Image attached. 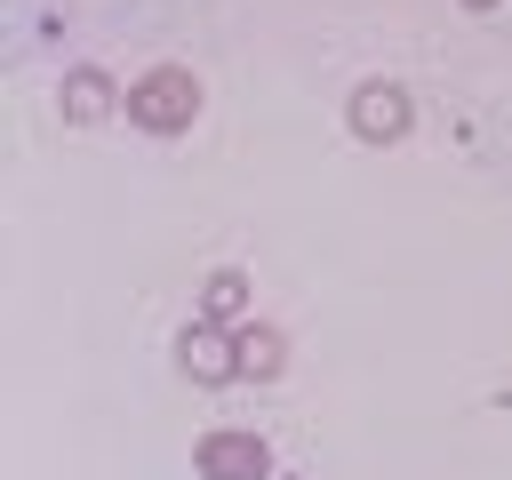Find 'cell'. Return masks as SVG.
I'll return each instance as SVG.
<instances>
[{"label":"cell","instance_id":"6da1fadb","mask_svg":"<svg viewBox=\"0 0 512 480\" xmlns=\"http://www.w3.org/2000/svg\"><path fill=\"white\" fill-rule=\"evenodd\" d=\"M128 120L152 136H184L200 120V80L184 64H152L144 80H128Z\"/></svg>","mask_w":512,"mask_h":480},{"label":"cell","instance_id":"7a4b0ae2","mask_svg":"<svg viewBox=\"0 0 512 480\" xmlns=\"http://www.w3.org/2000/svg\"><path fill=\"white\" fill-rule=\"evenodd\" d=\"M192 464H200V480H280V472H272V448H264L256 432H240V424L200 432Z\"/></svg>","mask_w":512,"mask_h":480},{"label":"cell","instance_id":"3957f363","mask_svg":"<svg viewBox=\"0 0 512 480\" xmlns=\"http://www.w3.org/2000/svg\"><path fill=\"white\" fill-rule=\"evenodd\" d=\"M408 120H416V104H408L400 80H360V88H352V136H360V144H400Z\"/></svg>","mask_w":512,"mask_h":480},{"label":"cell","instance_id":"277c9868","mask_svg":"<svg viewBox=\"0 0 512 480\" xmlns=\"http://www.w3.org/2000/svg\"><path fill=\"white\" fill-rule=\"evenodd\" d=\"M176 368H184L192 384H208V392H216V384H232V376H240V336H232V328H216V320H192V328L176 336Z\"/></svg>","mask_w":512,"mask_h":480},{"label":"cell","instance_id":"5b68a950","mask_svg":"<svg viewBox=\"0 0 512 480\" xmlns=\"http://www.w3.org/2000/svg\"><path fill=\"white\" fill-rule=\"evenodd\" d=\"M112 104H128V96H120L96 64H72V72H64V120H80V128H88V120H104Z\"/></svg>","mask_w":512,"mask_h":480},{"label":"cell","instance_id":"8992f818","mask_svg":"<svg viewBox=\"0 0 512 480\" xmlns=\"http://www.w3.org/2000/svg\"><path fill=\"white\" fill-rule=\"evenodd\" d=\"M200 320H216V328H248V272H208L200 280Z\"/></svg>","mask_w":512,"mask_h":480},{"label":"cell","instance_id":"52a82bcc","mask_svg":"<svg viewBox=\"0 0 512 480\" xmlns=\"http://www.w3.org/2000/svg\"><path fill=\"white\" fill-rule=\"evenodd\" d=\"M232 336H240V376H256V384H264V376H280V368H288V344H280V328L248 320V328H232Z\"/></svg>","mask_w":512,"mask_h":480},{"label":"cell","instance_id":"ba28073f","mask_svg":"<svg viewBox=\"0 0 512 480\" xmlns=\"http://www.w3.org/2000/svg\"><path fill=\"white\" fill-rule=\"evenodd\" d=\"M464 8H496V0H464Z\"/></svg>","mask_w":512,"mask_h":480},{"label":"cell","instance_id":"9c48e42d","mask_svg":"<svg viewBox=\"0 0 512 480\" xmlns=\"http://www.w3.org/2000/svg\"><path fill=\"white\" fill-rule=\"evenodd\" d=\"M288 480H296V472H288Z\"/></svg>","mask_w":512,"mask_h":480}]
</instances>
